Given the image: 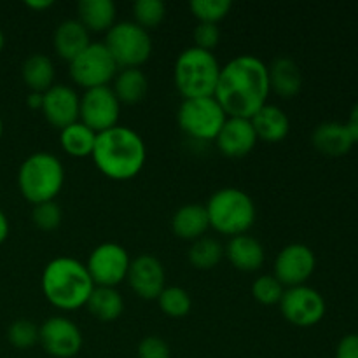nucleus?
I'll return each instance as SVG.
<instances>
[{
	"mask_svg": "<svg viewBox=\"0 0 358 358\" xmlns=\"http://www.w3.org/2000/svg\"><path fill=\"white\" fill-rule=\"evenodd\" d=\"M31 220L35 226L42 231H55L58 229L63 220L62 206L56 201H45L41 205H34L31 210Z\"/></svg>",
	"mask_w": 358,
	"mask_h": 358,
	"instance_id": "35",
	"label": "nucleus"
},
{
	"mask_svg": "<svg viewBox=\"0 0 358 358\" xmlns=\"http://www.w3.org/2000/svg\"><path fill=\"white\" fill-rule=\"evenodd\" d=\"M41 287L49 304L62 311H76L86 306L96 285L84 262L73 257H56L45 264Z\"/></svg>",
	"mask_w": 358,
	"mask_h": 358,
	"instance_id": "3",
	"label": "nucleus"
},
{
	"mask_svg": "<svg viewBox=\"0 0 358 358\" xmlns=\"http://www.w3.org/2000/svg\"><path fill=\"white\" fill-rule=\"evenodd\" d=\"M336 358H358V334H346L338 343Z\"/></svg>",
	"mask_w": 358,
	"mask_h": 358,
	"instance_id": "38",
	"label": "nucleus"
},
{
	"mask_svg": "<svg viewBox=\"0 0 358 358\" xmlns=\"http://www.w3.org/2000/svg\"><path fill=\"white\" fill-rule=\"evenodd\" d=\"M252 126L259 140L268 143H278L290 133V119L278 105L266 103L259 112L250 117Z\"/></svg>",
	"mask_w": 358,
	"mask_h": 358,
	"instance_id": "21",
	"label": "nucleus"
},
{
	"mask_svg": "<svg viewBox=\"0 0 358 358\" xmlns=\"http://www.w3.org/2000/svg\"><path fill=\"white\" fill-rule=\"evenodd\" d=\"M269 93L268 65L254 55H240L220 69L213 98L227 117L250 119L268 103Z\"/></svg>",
	"mask_w": 358,
	"mask_h": 358,
	"instance_id": "1",
	"label": "nucleus"
},
{
	"mask_svg": "<svg viewBox=\"0 0 358 358\" xmlns=\"http://www.w3.org/2000/svg\"><path fill=\"white\" fill-rule=\"evenodd\" d=\"M121 105L140 103L149 91V79L140 69H121L114 77V87Z\"/></svg>",
	"mask_w": 358,
	"mask_h": 358,
	"instance_id": "26",
	"label": "nucleus"
},
{
	"mask_svg": "<svg viewBox=\"0 0 358 358\" xmlns=\"http://www.w3.org/2000/svg\"><path fill=\"white\" fill-rule=\"evenodd\" d=\"M156 301L159 304V310L171 318L185 317L192 308L191 296L182 287H166Z\"/></svg>",
	"mask_w": 358,
	"mask_h": 358,
	"instance_id": "30",
	"label": "nucleus"
},
{
	"mask_svg": "<svg viewBox=\"0 0 358 358\" xmlns=\"http://www.w3.org/2000/svg\"><path fill=\"white\" fill-rule=\"evenodd\" d=\"M136 353L138 358H170V346L157 336H147L140 341Z\"/></svg>",
	"mask_w": 358,
	"mask_h": 358,
	"instance_id": "37",
	"label": "nucleus"
},
{
	"mask_svg": "<svg viewBox=\"0 0 358 358\" xmlns=\"http://www.w3.org/2000/svg\"><path fill=\"white\" fill-rule=\"evenodd\" d=\"M208 229L210 222L205 205L189 203L180 206L171 217V231L180 240L196 241L205 236Z\"/></svg>",
	"mask_w": 358,
	"mask_h": 358,
	"instance_id": "22",
	"label": "nucleus"
},
{
	"mask_svg": "<svg viewBox=\"0 0 358 358\" xmlns=\"http://www.w3.org/2000/svg\"><path fill=\"white\" fill-rule=\"evenodd\" d=\"M38 343L55 358H72L83 350V332L66 317H51L38 327Z\"/></svg>",
	"mask_w": 358,
	"mask_h": 358,
	"instance_id": "13",
	"label": "nucleus"
},
{
	"mask_svg": "<svg viewBox=\"0 0 358 358\" xmlns=\"http://www.w3.org/2000/svg\"><path fill=\"white\" fill-rule=\"evenodd\" d=\"M126 282L142 299H157L159 294L166 289V271L159 259L143 254L131 261Z\"/></svg>",
	"mask_w": 358,
	"mask_h": 358,
	"instance_id": "15",
	"label": "nucleus"
},
{
	"mask_svg": "<svg viewBox=\"0 0 358 358\" xmlns=\"http://www.w3.org/2000/svg\"><path fill=\"white\" fill-rule=\"evenodd\" d=\"M220 41V28L215 23H198L194 28V42L196 48L213 51Z\"/></svg>",
	"mask_w": 358,
	"mask_h": 358,
	"instance_id": "36",
	"label": "nucleus"
},
{
	"mask_svg": "<svg viewBox=\"0 0 358 358\" xmlns=\"http://www.w3.org/2000/svg\"><path fill=\"white\" fill-rule=\"evenodd\" d=\"M94 166L112 180H131L147 161V147L142 136L128 126H114L98 133L93 154Z\"/></svg>",
	"mask_w": 358,
	"mask_h": 358,
	"instance_id": "2",
	"label": "nucleus"
},
{
	"mask_svg": "<svg viewBox=\"0 0 358 358\" xmlns=\"http://www.w3.org/2000/svg\"><path fill=\"white\" fill-rule=\"evenodd\" d=\"M94 142H96V133L80 121L73 122V124L66 126L59 131V145L72 157L91 156Z\"/></svg>",
	"mask_w": 358,
	"mask_h": 358,
	"instance_id": "28",
	"label": "nucleus"
},
{
	"mask_svg": "<svg viewBox=\"0 0 358 358\" xmlns=\"http://www.w3.org/2000/svg\"><path fill=\"white\" fill-rule=\"evenodd\" d=\"M187 259L192 268L208 271L219 266V262L224 259V245L215 238L203 236L199 240L192 241L191 248L187 252Z\"/></svg>",
	"mask_w": 358,
	"mask_h": 358,
	"instance_id": "29",
	"label": "nucleus"
},
{
	"mask_svg": "<svg viewBox=\"0 0 358 358\" xmlns=\"http://www.w3.org/2000/svg\"><path fill=\"white\" fill-rule=\"evenodd\" d=\"M346 126H348L350 133L353 135L355 142H358V101L353 105L352 112H350V117H348V122H346Z\"/></svg>",
	"mask_w": 358,
	"mask_h": 358,
	"instance_id": "39",
	"label": "nucleus"
},
{
	"mask_svg": "<svg viewBox=\"0 0 358 358\" xmlns=\"http://www.w3.org/2000/svg\"><path fill=\"white\" fill-rule=\"evenodd\" d=\"M135 23L145 30L159 27L166 16V6L161 0H138L133 3Z\"/></svg>",
	"mask_w": 358,
	"mask_h": 358,
	"instance_id": "32",
	"label": "nucleus"
},
{
	"mask_svg": "<svg viewBox=\"0 0 358 358\" xmlns=\"http://www.w3.org/2000/svg\"><path fill=\"white\" fill-rule=\"evenodd\" d=\"M219 59L212 51H205L196 45L184 49L178 55L173 66V83L184 100L208 98L215 93L219 83Z\"/></svg>",
	"mask_w": 358,
	"mask_h": 358,
	"instance_id": "5",
	"label": "nucleus"
},
{
	"mask_svg": "<svg viewBox=\"0 0 358 358\" xmlns=\"http://www.w3.org/2000/svg\"><path fill=\"white\" fill-rule=\"evenodd\" d=\"M52 44L56 55L70 63L91 44L90 31L79 20H65L56 27Z\"/></svg>",
	"mask_w": 358,
	"mask_h": 358,
	"instance_id": "20",
	"label": "nucleus"
},
{
	"mask_svg": "<svg viewBox=\"0 0 358 358\" xmlns=\"http://www.w3.org/2000/svg\"><path fill=\"white\" fill-rule=\"evenodd\" d=\"M311 143L320 154L327 157H343L353 149L355 138L350 133L346 122L325 121L315 128Z\"/></svg>",
	"mask_w": 358,
	"mask_h": 358,
	"instance_id": "18",
	"label": "nucleus"
},
{
	"mask_svg": "<svg viewBox=\"0 0 358 358\" xmlns=\"http://www.w3.org/2000/svg\"><path fill=\"white\" fill-rule=\"evenodd\" d=\"M283 292H285V287L273 275L259 276V278H255L254 285H252V296H254V299L257 303L264 304V306L278 304Z\"/></svg>",
	"mask_w": 358,
	"mask_h": 358,
	"instance_id": "33",
	"label": "nucleus"
},
{
	"mask_svg": "<svg viewBox=\"0 0 358 358\" xmlns=\"http://www.w3.org/2000/svg\"><path fill=\"white\" fill-rule=\"evenodd\" d=\"M2 135H3V121L2 117H0V138H2Z\"/></svg>",
	"mask_w": 358,
	"mask_h": 358,
	"instance_id": "44",
	"label": "nucleus"
},
{
	"mask_svg": "<svg viewBox=\"0 0 358 358\" xmlns=\"http://www.w3.org/2000/svg\"><path fill=\"white\" fill-rule=\"evenodd\" d=\"M69 70L73 83L86 91L108 86V83L114 80L115 73L119 72V66L103 42H91L69 63Z\"/></svg>",
	"mask_w": 358,
	"mask_h": 358,
	"instance_id": "9",
	"label": "nucleus"
},
{
	"mask_svg": "<svg viewBox=\"0 0 358 358\" xmlns=\"http://www.w3.org/2000/svg\"><path fill=\"white\" fill-rule=\"evenodd\" d=\"M77 16L87 31H108L115 24L117 9L112 0H80Z\"/></svg>",
	"mask_w": 358,
	"mask_h": 358,
	"instance_id": "24",
	"label": "nucleus"
},
{
	"mask_svg": "<svg viewBox=\"0 0 358 358\" xmlns=\"http://www.w3.org/2000/svg\"><path fill=\"white\" fill-rule=\"evenodd\" d=\"M210 227L224 236L247 234L254 226L257 210L250 194L236 187H224L213 192L206 203Z\"/></svg>",
	"mask_w": 358,
	"mask_h": 358,
	"instance_id": "6",
	"label": "nucleus"
},
{
	"mask_svg": "<svg viewBox=\"0 0 358 358\" xmlns=\"http://www.w3.org/2000/svg\"><path fill=\"white\" fill-rule=\"evenodd\" d=\"M3 45H6V37H3V31L0 30V51L3 49Z\"/></svg>",
	"mask_w": 358,
	"mask_h": 358,
	"instance_id": "43",
	"label": "nucleus"
},
{
	"mask_svg": "<svg viewBox=\"0 0 358 358\" xmlns=\"http://www.w3.org/2000/svg\"><path fill=\"white\" fill-rule=\"evenodd\" d=\"M7 339L17 350H28L38 343V327L31 320L20 318L7 329Z\"/></svg>",
	"mask_w": 358,
	"mask_h": 358,
	"instance_id": "34",
	"label": "nucleus"
},
{
	"mask_svg": "<svg viewBox=\"0 0 358 358\" xmlns=\"http://www.w3.org/2000/svg\"><path fill=\"white\" fill-rule=\"evenodd\" d=\"M42 114L45 121L62 131L66 126L79 121L80 96L73 87L55 84L42 94Z\"/></svg>",
	"mask_w": 358,
	"mask_h": 358,
	"instance_id": "16",
	"label": "nucleus"
},
{
	"mask_svg": "<svg viewBox=\"0 0 358 358\" xmlns=\"http://www.w3.org/2000/svg\"><path fill=\"white\" fill-rule=\"evenodd\" d=\"M55 63L49 56L30 55L21 66V77L31 93L44 94L49 87L55 86Z\"/></svg>",
	"mask_w": 358,
	"mask_h": 358,
	"instance_id": "25",
	"label": "nucleus"
},
{
	"mask_svg": "<svg viewBox=\"0 0 358 358\" xmlns=\"http://www.w3.org/2000/svg\"><path fill=\"white\" fill-rule=\"evenodd\" d=\"M86 308L96 320L114 322L124 311V299L114 287H94Z\"/></svg>",
	"mask_w": 358,
	"mask_h": 358,
	"instance_id": "27",
	"label": "nucleus"
},
{
	"mask_svg": "<svg viewBox=\"0 0 358 358\" xmlns=\"http://www.w3.org/2000/svg\"><path fill=\"white\" fill-rule=\"evenodd\" d=\"M9 219H7V215L3 213V210L0 208V245L3 243V241L7 240V236H9Z\"/></svg>",
	"mask_w": 358,
	"mask_h": 358,
	"instance_id": "40",
	"label": "nucleus"
},
{
	"mask_svg": "<svg viewBox=\"0 0 358 358\" xmlns=\"http://www.w3.org/2000/svg\"><path fill=\"white\" fill-rule=\"evenodd\" d=\"M278 304L283 318L289 324L303 329L315 327L320 324L327 311L324 296L310 285L285 289Z\"/></svg>",
	"mask_w": 358,
	"mask_h": 358,
	"instance_id": "10",
	"label": "nucleus"
},
{
	"mask_svg": "<svg viewBox=\"0 0 358 358\" xmlns=\"http://www.w3.org/2000/svg\"><path fill=\"white\" fill-rule=\"evenodd\" d=\"M233 3L229 0H192L189 9L199 23H215L222 21L229 14Z\"/></svg>",
	"mask_w": 358,
	"mask_h": 358,
	"instance_id": "31",
	"label": "nucleus"
},
{
	"mask_svg": "<svg viewBox=\"0 0 358 358\" xmlns=\"http://www.w3.org/2000/svg\"><path fill=\"white\" fill-rule=\"evenodd\" d=\"M24 6L34 10H45L52 7V0H28V2H24Z\"/></svg>",
	"mask_w": 358,
	"mask_h": 358,
	"instance_id": "41",
	"label": "nucleus"
},
{
	"mask_svg": "<svg viewBox=\"0 0 358 358\" xmlns=\"http://www.w3.org/2000/svg\"><path fill=\"white\" fill-rule=\"evenodd\" d=\"M105 45L110 51L119 69H140L152 55V38L149 30L135 21H119L105 37Z\"/></svg>",
	"mask_w": 358,
	"mask_h": 358,
	"instance_id": "7",
	"label": "nucleus"
},
{
	"mask_svg": "<svg viewBox=\"0 0 358 358\" xmlns=\"http://www.w3.org/2000/svg\"><path fill=\"white\" fill-rule=\"evenodd\" d=\"M226 119L227 114L213 96L184 100L177 112L178 126L192 140L215 142Z\"/></svg>",
	"mask_w": 358,
	"mask_h": 358,
	"instance_id": "8",
	"label": "nucleus"
},
{
	"mask_svg": "<svg viewBox=\"0 0 358 358\" xmlns=\"http://www.w3.org/2000/svg\"><path fill=\"white\" fill-rule=\"evenodd\" d=\"M317 268L315 252L308 245L290 243L280 250L275 259V278L283 287L306 285Z\"/></svg>",
	"mask_w": 358,
	"mask_h": 358,
	"instance_id": "14",
	"label": "nucleus"
},
{
	"mask_svg": "<svg viewBox=\"0 0 358 358\" xmlns=\"http://www.w3.org/2000/svg\"><path fill=\"white\" fill-rule=\"evenodd\" d=\"M268 73L271 93H276L278 96L294 98L303 90V72L294 59L285 56L276 58L268 66Z\"/></svg>",
	"mask_w": 358,
	"mask_h": 358,
	"instance_id": "23",
	"label": "nucleus"
},
{
	"mask_svg": "<svg viewBox=\"0 0 358 358\" xmlns=\"http://www.w3.org/2000/svg\"><path fill=\"white\" fill-rule=\"evenodd\" d=\"M65 185V168L51 152H34L17 170V187L31 205L55 201Z\"/></svg>",
	"mask_w": 358,
	"mask_h": 358,
	"instance_id": "4",
	"label": "nucleus"
},
{
	"mask_svg": "<svg viewBox=\"0 0 358 358\" xmlns=\"http://www.w3.org/2000/svg\"><path fill=\"white\" fill-rule=\"evenodd\" d=\"M257 135L250 119L227 117L222 129L217 135L215 143L226 157L240 159L248 156L257 143Z\"/></svg>",
	"mask_w": 358,
	"mask_h": 358,
	"instance_id": "17",
	"label": "nucleus"
},
{
	"mask_svg": "<svg viewBox=\"0 0 358 358\" xmlns=\"http://www.w3.org/2000/svg\"><path fill=\"white\" fill-rule=\"evenodd\" d=\"M224 255L234 268L245 273L259 271L266 259L262 243L250 234H238L231 238L224 247Z\"/></svg>",
	"mask_w": 358,
	"mask_h": 358,
	"instance_id": "19",
	"label": "nucleus"
},
{
	"mask_svg": "<svg viewBox=\"0 0 358 358\" xmlns=\"http://www.w3.org/2000/svg\"><path fill=\"white\" fill-rule=\"evenodd\" d=\"M27 103L30 108H41L42 107V94L41 93H30L27 98Z\"/></svg>",
	"mask_w": 358,
	"mask_h": 358,
	"instance_id": "42",
	"label": "nucleus"
},
{
	"mask_svg": "<svg viewBox=\"0 0 358 358\" xmlns=\"http://www.w3.org/2000/svg\"><path fill=\"white\" fill-rule=\"evenodd\" d=\"M129 259L128 250L119 243H101L93 248L87 257L86 268L96 287H117L128 276Z\"/></svg>",
	"mask_w": 358,
	"mask_h": 358,
	"instance_id": "11",
	"label": "nucleus"
},
{
	"mask_svg": "<svg viewBox=\"0 0 358 358\" xmlns=\"http://www.w3.org/2000/svg\"><path fill=\"white\" fill-rule=\"evenodd\" d=\"M121 117V101L117 100L110 86L86 90L80 96L79 121L93 129L103 133L119 124Z\"/></svg>",
	"mask_w": 358,
	"mask_h": 358,
	"instance_id": "12",
	"label": "nucleus"
}]
</instances>
